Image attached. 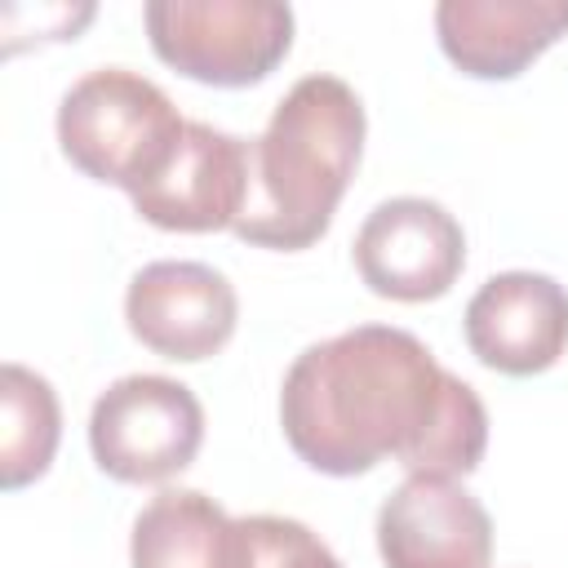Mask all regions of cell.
I'll list each match as a JSON object with an SVG mask.
<instances>
[{
  "label": "cell",
  "mask_w": 568,
  "mask_h": 568,
  "mask_svg": "<svg viewBox=\"0 0 568 568\" xmlns=\"http://www.w3.org/2000/svg\"><path fill=\"white\" fill-rule=\"evenodd\" d=\"M288 448L320 475H364L395 457L408 475H470L488 413L470 382L390 324H359L306 346L280 386Z\"/></svg>",
  "instance_id": "cell-1"
},
{
  "label": "cell",
  "mask_w": 568,
  "mask_h": 568,
  "mask_svg": "<svg viewBox=\"0 0 568 568\" xmlns=\"http://www.w3.org/2000/svg\"><path fill=\"white\" fill-rule=\"evenodd\" d=\"M364 102L337 75H302L271 111L248 160V204L231 226L244 244L297 253L311 248L359 169Z\"/></svg>",
  "instance_id": "cell-2"
},
{
  "label": "cell",
  "mask_w": 568,
  "mask_h": 568,
  "mask_svg": "<svg viewBox=\"0 0 568 568\" xmlns=\"http://www.w3.org/2000/svg\"><path fill=\"white\" fill-rule=\"evenodd\" d=\"M182 129L186 120L169 93L129 67H98L58 102L62 155L84 178L124 186L129 195L169 160Z\"/></svg>",
  "instance_id": "cell-3"
},
{
  "label": "cell",
  "mask_w": 568,
  "mask_h": 568,
  "mask_svg": "<svg viewBox=\"0 0 568 568\" xmlns=\"http://www.w3.org/2000/svg\"><path fill=\"white\" fill-rule=\"evenodd\" d=\"M142 18L155 58L213 89H248L293 49V9L280 0H151Z\"/></svg>",
  "instance_id": "cell-4"
},
{
  "label": "cell",
  "mask_w": 568,
  "mask_h": 568,
  "mask_svg": "<svg viewBox=\"0 0 568 568\" xmlns=\"http://www.w3.org/2000/svg\"><path fill=\"white\" fill-rule=\"evenodd\" d=\"M204 408L191 386L160 373L111 382L89 413L93 462L120 484H164L195 462Z\"/></svg>",
  "instance_id": "cell-5"
},
{
  "label": "cell",
  "mask_w": 568,
  "mask_h": 568,
  "mask_svg": "<svg viewBox=\"0 0 568 568\" xmlns=\"http://www.w3.org/2000/svg\"><path fill=\"white\" fill-rule=\"evenodd\" d=\"M466 266L462 222L426 195L382 200L355 231L359 280L390 302H435Z\"/></svg>",
  "instance_id": "cell-6"
},
{
  "label": "cell",
  "mask_w": 568,
  "mask_h": 568,
  "mask_svg": "<svg viewBox=\"0 0 568 568\" xmlns=\"http://www.w3.org/2000/svg\"><path fill=\"white\" fill-rule=\"evenodd\" d=\"M248 160L253 142L186 120L169 160L129 200L138 217L160 231H231L248 204Z\"/></svg>",
  "instance_id": "cell-7"
},
{
  "label": "cell",
  "mask_w": 568,
  "mask_h": 568,
  "mask_svg": "<svg viewBox=\"0 0 568 568\" xmlns=\"http://www.w3.org/2000/svg\"><path fill=\"white\" fill-rule=\"evenodd\" d=\"M129 333L164 359H209L235 337L240 302L222 271L204 262H151L124 293Z\"/></svg>",
  "instance_id": "cell-8"
},
{
  "label": "cell",
  "mask_w": 568,
  "mask_h": 568,
  "mask_svg": "<svg viewBox=\"0 0 568 568\" xmlns=\"http://www.w3.org/2000/svg\"><path fill=\"white\" fill-rule=\"evenodd\" d=\"M377 555L386 568H488L493 519L457 479L408 475L377 510Z\"/></svg>",
  "instance_id": "cell-9"
},
{
  "label": "cell",
  "mask_w": 568,
  "mask_h": 568,
  "mask_svg": "<svg viewBox=\"0 0 568 568\" xmlns=\"http://www.w3.org/2000/svg\"><path fill=\"white\" fill-rule=\"evenodd\" d=\"M470 355L506 377H532L568 351V288L541 271H501L466 306Z\"/></svg>",
  "instance_id": "cell-10"
},
{
  "label": "cell",
  "mask_w": 568,
  "mask_h": 568,
  "mask_svg": "<svg viewBox=\"0 0 568 568\" xmlns=\"http://www.w3.org/2000/svg\"><path fill=\"white\" fill-rule=\"evenodd\" d=\"M568 31V0H439L444 58L475 80H515Z\"/></svg>",
  "instance_id": "cell-11"
},
{
  "label": "cell",
  "mask_w": 568,
  "mask_h": 568,
  "mask_svg": "<svg viewBox=\"0 0 568 568\" xmlns=\"http://www.w3.org/2000/svg\"><path fill=\"white\" fill-rule=\"evenodd\" d=\"M133 568H253L244 519H231L200 488L155 493L129 537Z\"/></svg>",
  "instance_id": "cell-12"
},
{
  "label": "cell",
  "mask_w": 568,
  "mask_h": 568,
  "mask_svg": "<svg viewBox=\"0 0 568 568\" xmlns=\"http://www.w3.org/2000/svg\"><path fill=\"white\" fill-rule=\"evenodd\" d=\"M62 435V408L53 386L22 368L4 364L0 368V488H27L40 479L58 453Z\"/></svg>",
  "instance_id": "cell-13"
},
{
  "label": "cell",
  "mask_w": 568,
  "mask_h": 568,
  "mask_svg": "<svg viewBox=\"0 0 568 568\" xmlns=\"http://www.w3.org/2000/svg\"><path fill=\"white\" fill-rule=\"evenodd\" d=\"M253 568H342V559L302 524L284 515H248Z\"/></svg>",
  "instance_id": "cell-14"
}]
</instances>
